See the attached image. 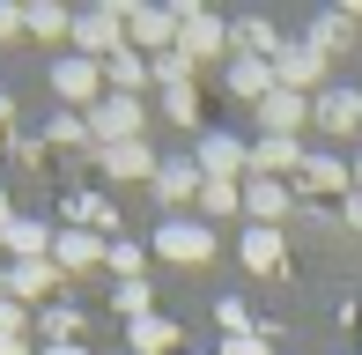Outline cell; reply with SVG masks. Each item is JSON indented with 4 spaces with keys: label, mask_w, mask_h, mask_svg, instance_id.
I'll return each mask as SVG.
<instances>
[{
    "label": "cell",
    "mask_w": 362,
    "mask_h": 355,
    "mask_svg": "<svg viewBox=\"0 0 362 355\" xmlns=\"http://www.w3.org/2000/svg\"><path fill=\"white\" fill-rule=\"evenodd\" d=\"M126 0H104V8H89V15H74V45H81V59H96V67H104L111 52H126Z\"/></svg>",
    "instance_id": "1"
},
{
    "label": "cell",
    "mask_w": 362,
    "mask_h": 355,
    "mask_svg": "<svg viewBox=\"0 0 362 355\" xmlns=\"http://www.w3.org/2000/svg\"><path fill=\"white\" fill-rule=\"evenodd\" d=\"M81 119H89V141H96V149H126V141H141L148 104H141V96H104V104L81 111Z\"/></svg>",
    "instance_id": "2"
},
{
    "label": "cell",
    "mask_w": 362,
    "mask_h": 355,
    "mask_svg": "<svg viewBox=\"0 0 362 355\" xmlns=\"http://www.w3.org/2000/svg\"><path fill=\"white\" fill-rule=\"evenodd\" d=\"M156 252H163L170 267H200V260H215V230H207V222H192V215H163Z\"/></svg>",
    "instance_id": "3"
},
{
    "label": "cell",
    "mask_w": 362,
    "mask_h": 355,
    "mask_svg": "<svg viewBox=\"0 0 362 355\" xmlns=\"http://www.w3.org/2000/svg\"><path fill=\"white\" fill-rule=\"evenodd\" d=\"M52 96H59V104H89V111H96V104L111 96V89H104V67L81 59V52H74V59H52Z\"/></svg>",
    "instance_id": "4"
},
{
    "label": "cell",
    "mask_w": 362,
    "mask_h": 355,
    "mask_svg": "<svg viewBox=\"0 0 362 355\" xmlns=\"http://www.w3.org/2000/svg\"><path fill=\"white\" fill-rule=\"evenodd\" d=\"M192 163H200V178H222V185H237V178L252 170V149H244L237 134H200V156H192Z\"/></svg>",
    "instance_id": "5"
},
{
    "label": "cell",
    "mask_w": 362,
    "mask_h": 355,
    "mask_svg": "<svg viewBox=\"0 0 362 355\" xmlns=\"http://www.w3.org/2000/svg\"><path fill=\"white\" fill-rule=\"evenodd\" d=\"M222 52H229V23H215V15H185V23H177V59H185V67L222 59Z\"/></svg>",
    "instance_id": "6"
},
{
    "label": "cell",
    "mask_w": 362,
    "mask_h": 355,
    "mask_svg": "<svg viewBox=\"0 0 362 355\" xmlns=\"http://www.w3.org/2000/svg\"><path fill=\"white\" fill-rule=\"evenodd\" d=\"M126 37H134L148 59L177 52V8H134V15H126Z\"/></svg>",
    "instance_id": "7"
},
{
    "label": "cell",
    "mask_w": 362,
    "mask_h": 355,
    "mask_svg": "<svg viewBox=\"0 0 362 355\" xmlns=\"http://www.w3.org/2000/svg\"><path fill=\"white\" fill-rule=\"evenodd\" d=\"M318 74H325V52H318L310 37L281 45V59H274V82H281V89H296V96H303V89H318Z\"/></svg>",
    "instance_id": "8"
},
{
    "label": "cell",
    "mask_w": 362,
    "mask_h": 355,
    "mask_svg": "<svg viewBox=\"0 0 362 355\" xmlns=\"http://www.w3.org/2000/svg\"><path fill=\"white\" fill-rule=\"evenodd\" d=\"M104 252H111V245H104V237H96V230H59V237H52V267H59V274H81V267H104Z\"/></svg>",
    "instance_id": "9"
},
{
    "label": "cell",
    "mask_w": 362,
    "mask_h": 355,
    "mask_svg": "<svg viewBox=\"0 0 362 355\" xmlns=\"http://www.w3.org/2000/svg\"><path fill=\"white\" fill-rule=\"evenodd\" d=\"M52 237H59V230H45V222L15 215L8 230H0V252H8V267H15V260H52Z\"/></svg>",
    "instance_id": "10"
},
{
    "label": "cell",
    "mask_w": 362,
    "mask_h": 355,
    "mask_svg": "<svg viewBox=\"0 0 362 355\" xmlns=\"http://www.w3.org/2000/svg\"><path fill=\"white\" fill-rule=\"evenodd\" d=\"M296 192H340V200H348V192H355V170L340 163V156H303V170H296Z\"/></svg>",
    "instance_id": "11"
},
{
    "label": "cell",
    "mask_w": 362,
    "mask_h": 355,
    "mask_svg": "<svg viewBox=\"0 0 362 355\" xmlns=\"http://www.w3.org/2000/svg\"><path fill=\"white\" fill-rule=\"evenodd\" d=\"M310 111H318L310 96H296V89H274L267 104H259V126H267V134H281V141H296V126H303Z\"/></svg>",
    "instance_id": "12"
},
{
    "label": "cell",
    "mask_w": 362,
    "mask_h": 355,
    "mask_svg": "<svg viewBox=\"0 0 362 355\" xmlns=\"http://www.w3.org/2000/svg\"><path fill=\"white\" fill-rule=\"evenodd\" d=\"M274 89H281V82H274L267 59H229V96H237V104H252V111H259Z\"/></svg>",
    "instance_id": "13"
},
{
    "label": "cell",
    "mask_w": 362,
    "mask_h": 355,
    "mask_svg": "<svg viewBox=\"0 0 362 355\" xmlns=\"http://www.w3.org/2000/svg\"><path fill=\"white\" fill-rule=\"evenodd\" d=\"M200 185H207L200 163H163V170H156V200L170 207V215H177L185 200H200Z\"/></svg>",
    "instance_id": "14"
},
{
    "label": "cell",
    "mask_w": 362,
    "mask_h": 355,
    "mask_svg": "<svg viewBox=\"0 0 362 355\" xmlns=\"http://www.w3.org/2000/svg\"><path fill=\"white\" fill-rule=\"evenodd\" d=\"M148 82H156V67H148L141 52H111V59H104V89H111V96H141Z\"/></svg>",
    "instance_id": "15"
},
{
    "label": "cell",
    "mask_w": 362,
    "mask_h": 355,
    "mask_svg": "<svg viewBox=\"0 0 362 355\" xmlns=\"http://www.w3.org/2000/svg\"><path fill=\"white\" fill-rule=\"evenodd\" d=\"M237 252H244L252 274H281V230H267V222H252V230L237 237Z\"/></svg>",
    "instance_id": "16"
},
{
    "label": "cell",
    "mask_w": 362,
    "mask_h": 355,
    "mask_svg": "<svg viewBox=\"0 0 362 355\" xmlns=\"http://www.w3.org/2000/svg\"><path fill=\"white\" fill-rule=\"evenodd\" d=\"M310 119H318L325 134H355V126H362V96H355V89H325Z\"/></svg>",
    "instance_id": "17"
},
{
    "label": "cell",
    "mask_w": 362,
    "mask_h": 355,
    "mask_svg": "<svg viewBox=\"0 0 362 355\" xmlns=\"http://www.w3.org/2000/svg\"><path fill=\"white\" fill-rule=\"evenodd\" d=\"M59 281H67V274H59L52 260H15L8 267V296L15 303H23V296H45V289H59Z\"/></svg>",
    "instance_id": "18"
},
{
    "label": "cell",
    "mask_w": 362,
    "mask_h": 355,
    "mask_svg": "<svg viewBox=\"0 0 362 355\" xmlns=\"http://www.w3.org/2000/svg\"><path fill=\"white\" fill-rule=\"evenodd\" d=\"M244 207H252V222L274 230V222L288 215V185H281V178H252V185H244Z\"/></svg>",
    "instance_id": "19"
},
{
    "label": "cell",
    "mask_w": 362,
    "mask_h": 355,
    "mask_svg": "<svg viewBox=\"0 0 362 355\" xmlns=\"http://www.w3.org/2000/svg\"><path fill=\"white\" fill-rule=\"evenodd\" d=\"M126 348H134V355H163V348H177V318H156V311H148L141 326H126Z\"/></svg>",
    "instance_id": "20"
},
{
    "label": "cell",
    "mask_w": 362,
    "mask_h": 355,
    "mask_svg": "<svg viewBox=\"0 0 362 355\" xmlns=\"http://www.w3.org/2000/svg\"><path fill=\"white\" fill-rule=\"evenodd\" d=\"M156 156L141 149V141H126V149H104V178H148V185H156Z\"/></svg>",
    "instance_id": "21"
},
{
    "label": "cell",
    "mask_w": 362,
    "mask_h": 355,
    "mask_svg": "<svg viewBox=\"0 0 362 355\" xmlns=\"http://www.w3.org/2000/svg\"><path fill=\"white\" fill-rule=\"evenodd\" d=\"M252 170H267V178H288V170H303V156H296V141L267 134V141L252 149Z\"/></svg>",
    "instance_id": "22"
},
{
    "label": "cell",
    "mask_w": 362,
    "mask_h": 355,
    "mask_svg": "<svg viewBox=\"0 0 362 355\" xmlns=\"http://www.w3.org/2000/svg\"><path fill=\"white\" fill-rule=\"evenodd\" d=\"M23 30L30 37H74V15L52 8V0H37V8H23Z\"/></svg>",
    "instance_id": "23"
},
{
    "label": "cell",
    "mask_w": 362,
    "mask_h": 355,
    "mask_svg": "<svg viewBox=\"0 0 362 355\" xmlns=\"http://www.w3.org/2000/svg\"><path fill=\"white\" fill-rule=\"evenodd\" d=\"M163 119L200 126V89H192V82H170V89H163Z\"/></svg>",
    "instance_id": "24"
},
{
    "label": "cell",
    "mask_w": 362,
    "mask_h": 355,
    "mask_svg": "<svg viewBox=\"0 0 362 355\" xmlns=\"http://www.w3.org/2000/svg\"><path fill=\"white\" fill-rule=\"evenodd\" d=\"M237 200H244V185H222V178L200 185V207H207V215H237Z\"/></svg>",
    "instance_id": "25"
},
{
    "label": "cell",
    "mask_w": 362,
    "mask_h": 355,
    "mask_svg": "<svg viewBox=\"0 0 362 355\" xmlns=\"http://www.w3.org/2000/svg\"><path fill=\"white\" fill-rule=\"evenodd\" d=\"M74 333H81V318L67 311V303H52V311H45V341H52V348H74Z\"/></svg>",
    "instance_id": "26"
},
{
    "label": "cell",
    "mask_w": 362,
    "mask_h": 355,
    "mask_svg": "<svg viewBox=\"0 0 362 355\" xmlns=\"http://www.w3.org/2000/svg\"><path fill=\"white\" fill-rule=\"evenodd\" d=\"M104 267L119 274V281H141V245H126V237H111V252H104Z\"/></svg>",
    "instance_id": "27"
},
{
    "label": "cell",
    "mask_w": 362,
    "mask_h": 355,
    "mask_svg": "<svg viewBox=\"0 0 362 355\" xmlns=\"http://www.w3.org/2000/svg\"><path fill=\"white\" fill-rule=\"evenodd\" d=\"M148 296H156L148 281H119V318H126V326H141V318H148Z\"/></svg>",
    "instance_id": "28"
},
{
    "label": "cell",
    "mask_w": 362,
    "mask_h": 355,
    "mask_svg": "<svg viewBox=\"0 0 362 355\" xmlns=\"http://www.w3.org/2000/svg\"><path fill=\"white\" fill-rule=\"evenodd\" d=\"M74 141H89V119H74V111H59V119H52V149H74Z\"/></svg>",
    "instance_id": "29"
},
{
    "label": "cell",
    "mask_w": 362,
    "mask_h": 355,
    "mask_svg": "<svg viewBox=\"0 0 362 355\" xmlns=\"http://www.w3.org/2000/svg\"><path fill=\"white\" fill-rule=\"evenodd\" d=\"M23 326H30V318H23V303H15V296H0V341H23Z\"/></svg>",
    "instance_id": "30"
},
{
    "label": "cell",
    "mask_w": 362,
    "mask_h": 355,
    "mask_svg": "<svg viewBox=\"0 0 362 355\" xmlns=\"http://www.w3.org/2000/svg\"><path fill=\"white\" fill-rule=\"evenodd\" d=\"M310 45H318V52H325V59H333V52H340V45H348V23H318V30H310Z\"/></svg>",
    "instance_id": "31"
},
{
    "label": "cell",
    "mask_w": 362,
    "mask_h": 355,
    "mask_svg": "<svg viewBox=\"0 0 362 355\" xmlns=\"http://www.w3.org/2000/svg\"><path fill=\"white\" fill-rule=\"evenodd\" d=\"M215 318H222V333H229V341L244 333V303H237V296H222V303H215Z\"/></svg>",
    "instance_id": "32"
},
{
    "label": "cell",
    "mask_w": 362,
    "mask_h": 355,
    "mask_svg": "<svg viewBox=\"0 0 362 355\" xmlns=\"http://www.w3.org/2000/svg\"><path fill=\"white\" fill-rule=\"evenodd\" d=\"M222 355H274V348L259 341V333H237V341H222Z\"/></svg>",
    "instance_id": "33"
},
{
    "label": "cell",
    "mask_w": 362,
    "mask_h": 355,
    "mask_svg": "<svg viewBox=\"0 0 362 355\" xmlns=\"http://www.w3.org/2000/svg\"><path fill=\"white\" fill-rule=\"evenodd\" d=\"M15 30H23V8H8V0H0V45H8Z\"/></svg>",
    "instance_id": "34"
},
{
    "label": "cell",
    "mask_w": 362,
    "mask_h": 355,
    "mask_svg": "<svg viewBox=\"0 0 362 355\" xmlns=\"http://www.w3.org/2000/svg\"><path fill=\"white\" fill-rule=\"evenodd\" d=\"M340 207H348V230L362 237V192H348V200H340Z\"/></svg>",
    "instance_id": "35"
},
{
    "label": "cell",
    "mask_w": 362,
    "mask_h": 355,
    "mask_svg": "<svg viewBox=\"0 0 362 355\" xmlns=\"http://www.w3.org/2000/svg\"><path fill=\"white\" fill-rule=\"evenodd\" d=\"M0 355H30V341H0Z\"/></svg>",
    "instance_id": "36"
},
{
    "label": "cell",
    "mask_w": 362,
    "mask_h": 355,
    "mask_svg": "<svg viewBox=\"0 0 362 355\" xmlns=\"http://www.w3.org/2000/svg\"><path fill=\"white\" fill-rule=\"evenodd\" d=\"M45 355H89V348H81V341H74V348H45Z\"/></svg>",
    "instance_id": "37"
},
{
    "label": "cell",
    "mask_w": 362,
    "mask_h": 355,
    "mask_svg": "<svg viewBox=\"0 0 362 355\" xmlns=\"http://www.w3.org/2000/svg\"><path fill=\"white\" fill-rule=\"evenodd\" d=\"M8 119H15V104H8V96H0V126H8Z\"/></svg>",
    "instance_id": "38"
},
{
    "label": "cell",
    "mask_w": 362,
    "mask_h": 355,
    "mask_svg": "<svg viewBox=\"0 0 362 355\" xmlns=\"http://www.w3.org/2000/svg\"><path fill=\"white\" fill-rule=\"evenodd\" d=\"M348 170H355V192H362V156H355V163H348Z\"/></svg>",
    "instance_id": "39"
},
{
    "label": "cell",
    "mask_w": 362,
    "mask_h": 355,
    "mask_svg": "<svg viewBox=\"0 0 362 355\" xmlns=\"http://www.w3.org/2000/svg\"><path fill=\"white\" fill-rule=\"evenodd\" d=\"M0 296H8V267H0Z\"/></svg>",
    "instance_id": "40"
}]
</instances>
